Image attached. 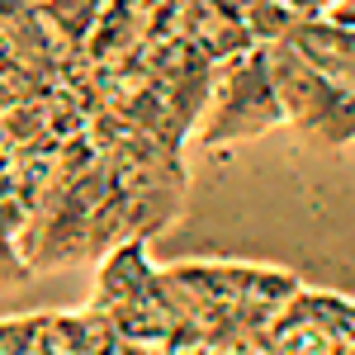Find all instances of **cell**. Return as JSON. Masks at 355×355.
<instances>
[{
  "instance_id": "cell-1",
  "label": "cell",
  "mask_w": 355,
  "mask_h": 355,
  "mask_svg": "<svg viewBox=\"0 0 355 355\" xmlns=\"http://www.w3.org/2000/svg\"><path fill=\"white\" fill-rule=\"evenodd\" d=\"M270 76L279 90V105H284V119L308 142H322V147L355 142V90L331 81L327 71H318L289 38L270 43Z\"/></svg>"
},
{
  "instance_id": "cell-2",
  "label": "cell",
  "mask_w": 355,
  "mask_h": 355,
  "mask_svg": "<svg viewBox=\"0 0 355 355\" xmlns=\"http://www.w3.org/2000/svg\"><path fill=\"white\" fill-rule=\"evenodd\" d=\"M284 123V105H279V90L270 76V48H256V53H237L218 76V95H214V110L204 119V142L223 147V142H242Z\"/></svg>"
},
{
  "instance_id": "cell-3",
  "label": "cell",
  "mask_w": 355,
  "mask_h": 355,
  "mask_svg": "<svg viewBox=\"0 0 355 355\" xmlns=\"http://www.w3.org/2000/svg\"><path fill=\"white\" fill-rule=\"evenodd\" d=\"M0 38L24 57V67L38 81H53L62 48H57V33L48 28L43 10L33 0H0Z\"/></svg>"
},
{
  "instance_id": "cell-4",
  "label": "cell",
  "mask_w": 355,
  "mask_h": 355,
  "mask_svg": "<svg viewBox=\"0 0 355 355\" xmlns=\"http://www.w3.org/2000/svg\"><path fill=\"white\" fill-rule=\"evenodd\" d=\"M289 43L299 48L318 71H327L331 81H341L346 90H355V28L336 24V19H299Z\"/></svg>"
},
{
  "instance_id": "cell-5",
  "label": "cell",
  "mask_w": 355,
  "mask_h": 355,
  "mask_svg": "<svg viewBox=\"0 0 355 355\" xmlns=\"http://www.w3.org/2000/svg\"><path fill=\"white\" fill-rule=\"evenodd\" d=\"M28 223V204L19 194H0V284H24L33 261L19 256V227Z\"/></svg>"
},
{
  "instance_id": "cell-6",
  "label": "cell",
  "mask_w": 355,
  "mask_h": 355,
  "mask_svg": "<svg viewBox=\"0 0 355 355\" xmlns=\"http://www.w3.org/2000/svg\"><path fill=\"white\" fill-rule=\"evenodd\" d=\"M299 24V15H294V5H279V0H251L246 5V28L270 48V43H284L289 33Z\"/></svg>"
},
{
  "instance_id": "cell-7",
  "label": "cell",
  "mask_w": 355,
  "mask_h": 355,
  "mask_svg": "<svg viewBox=\"0 0 355 355\" xmlns=\"http://www.w3.org/2000/svg\"><path fill=\"white\" fill-rule=\"evenodd\" d=\"M38 10H43L48 28L57 33V43H62V38L81 43V33L95 24V0H43Z\"/></svg>"
},
{
  "instance_id": "cell-8",
  "label": "cell",
  "mask_w": 355,
  "mask_h": 355,
  "mask_svg": "<svg viewBox=\"0 0 355 355\" xmlns=\"http://www.w3.org/2000/svg\"><path fill=\"white\" fill-rule=\"evenodd\" d=\"M0 81H5V85H15V90H19L24 100L33 95V85H43V81H38V76H33V71L24 67V57L15 53V48H10L5 38H0Z\"/></svg>"
},
{
  "instance_id": "cell-9",
  "label": "cell",
  "mask_w": 355,
  "mask_h": 355,
  "mask_svg": "<svg viewBox=\"0 0 355 355\" xmlns=\"http://www.w3.org/2000/svg\"><path fill=\"white\" fill-rule=\"evenodd\" d=\"M289 5H294L299 19H318L322 10H331V0H289Z\"/></svg>"
},
{
  "instance_id": "cell-10",
  "label": "cell",
  "mask_w": 355,
  "mask_h": 355,
  "mask_svg": "<svg viewBox=\"0 0 355 355\" xmlns=\"http://www.w3.org/2000/svg\"><path fill=\"white\" fill-rule=\"evenodd\" d=\"M0 194H19L15 190V166H0Z\"/></svg>"
},
{
  "instance_id": "cell-11",
  "label": "cell",
  "mask_w": 355,
  "mask_h": 355,
  "mask_svg": "<svg viewBox=\"0 0 355 355\" xmlns=\"http://www.w3.org/2000/svg\"><path fill=\"white\" fill-rule=\"evenodd\" d=\"M0 166H10V157H5V152H0Z\"/></svg>"
},
{
  "instance_id": "cell-12",
  "label": "cell",
  "mask_w": 355,
  "mask_h": 355,
  "mask_svg": "<svg viewBox=\"0 0 355 355\" xmlns=\"http://www.w3.org/2000/svg\"><path fill=\"white\" fill-rule=\"evenodd\" d=\"M0 147H5V128H0Z\"/></svg>"
}]
</instances>
